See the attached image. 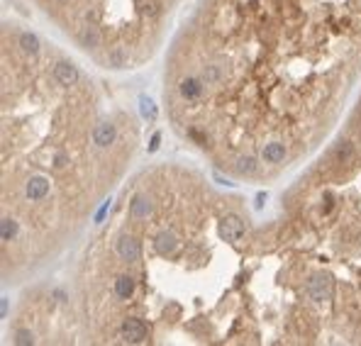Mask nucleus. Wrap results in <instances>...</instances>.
<instances>
[{
  "label": "nucleus",
  "instance_id": "f257e3e1",
  "mask_svg": "<svg viewBox=\"0 0 361 346\" xmlns=\"http://www.w3.org/2000/svg\"><path fill=\"white\" fill-rule=\"evenodd\" d=\"M244 232H247V227H244L242 217H237V215H224L222 220H220V236H222L224 241L239 244Z\"/></svg>",
  "mask_w": 361,
  "mask_h": 346
},
{
  "label": "nucleus",
  "instance_id": "f03ea898",
  "mask_svg": "<svg viewBox=\"0 0 361 346\" xmlns=\"http://www.w3.org/2000/svg\"><path fill=\"white\" fill-rule=\"evenodd\" d=\"M307 295L315 300V303H327L332 298V278L327 273H318V276L310 278L307 283Z\"/></svg>",
  "mask_w": 361,
  "mask_h": 346
},
{
  "label": "nucleus",
  "instance_id": "7ed1b4c3",
  "mask_svg": "<svg viewBox=\"0 0 361 346\" xmlns=\"http://www.w3.org/2000/svg\"><path fill=\"white\" fill-rule=\"evenodd\" d=\"M120 339L127 344H142L147 339V324L137 317H127L120 327Z\"/></svg>",
  "mask_w": 361,
  "mask_h": 346
},
{
  "label": "nucleus",
  "instance_id": "20e7f679",
  "mask_svg": "<svg viewBox=\"0 0 361 346\" xmlns=\"http://www.w3.org/2000/svg\"><path fill=\"white\" fill-rule=\"evenodd\" d=\"M115 251H117V256H120L122 261H127V263L139 261V244H137V239H134V236L122 234L120 239H117V244H115Z\"/></svg>",
  "mask_w": 361,
  "mask_h": 346
},
{
  "label": "nucleus",
  "instance_id": "39448f33",
  "mask_svg": "<svg viewBox=\"0 0 361 346\" xmlns=\"http://www.w3.org/2000/svg\"><path fill=\"white\" fill-rule=\"evenodd\" d=\"M52 190V185H49V180L44 178V176H32L27 180V185H25V195H27L29 203H39L44 200L47 195Z\"/></svg>",
  "mask_w": 361,
  "mask_h": 346
},
{
  "label": "nucleus",
  "instance_id": "423d86ee",
  "mask_svg": "<svg viewBox=\"0 0 361 346\" xmlns=\"http://www.w3.org/2000/svg\"><path fill=\"white\" fill-rule=\"evenodd\" d=\"M154 249H156V254H161V256H171L173 251L178 249V239H176V234H173L171 229H164V232H159L156 239H154Z\"/></svg>",
  "mask_w": 361,
  "mask_h": 346
},
{
  "label": "nucleus",
  "instance_id": "0eeeda50",
  "mask_svg": "<svg viewBox=\"0 0 361 346\" xmlns=\"http://www.w3.org/2000/svg\"><path fill=\"white\" fill-rule=\"evenodd\" d=\"M115 139H117V129H115V125H110V122H100V125L93 129V141H96V146H100V149L115 144Z\"/></svg>",
  "mask_w": 361,
  "mask_h": 346
},
{
  "label": "nucleus",
  "instance_id": "6e6552de",
  "mask_svg": "<svg viewBox=\"0 0 361 346\" xmlns=\"http://www.w3.org/2000/svg\"><path fill=\"white\" fill-rule=\"evenodd\" d=\"M152 212H154L152 200H149L147 195H134V197H132V205H129L132 220H149Z\"/></svg>",
  "mask_w": 361,
  "mask_h": 346
},
{
  "label": "nucleus",
  "instance_id": "1a4fd4ad",
  "mask_svg": "<svg viewBox=\"0 0 361 346\" xmlns=\"http://www.w3.org/2000/svg\"><path fill=\"white\" fill-rule=\"evenodd\" d=\"M54 78L61 85H73L78 81V69L71 61H59L54 66Z\"/></svg>",
  "mask_w": 361,
  "mask_h": 346
},
{
  "label": "nucleus",
  "instance_id": "9d476101",
  "mask_svg": "<svg viewBox=\"0 0 361 346\" xmlns=\"http://www.w3.org/2000/svg\"><path fill=\"white\" fill-rule=\"evenodd\" d=\"M178 90L186 100H198L203 95V81L200 78H186V81H180Z\"/></svg>",
  "mask_w": 361,
  "mask_h": 346
},
{
  "label": "nucleus",
  "instance_id": "9b49d317",
  "mask_svg": "<svg viewBox=\"0 0 361 346\" xmlns=\"http://www.w3.org/2000/svg\"><path fill=\"white\" fill-rule=\"evenodd\" d=\"M266 164H278V161H283L286 159V146L281 144V141H271V144H266L264 152H261Z\"/></svg>",
  "mask_w": 361,
  "mask_h": 346
},
{
  "label": "nucleus",
  "instance_id": "f8f14e48",
  "mask_svg": "<svg viewBox=\"0 0 361 346\" xmlns=\"http://www.w3.org/2000/svg\"><path fill=\"white\" fill-rule=\"evenodd\" d=\"M115 295L120 300H129L134 295V278L132 276H120L115 280Z\"/></svg>",
  "mask_w": 361,
  "mask_h": 346
},
{
  "label": "nucleus",
  "instance_id": "ddd939ff",
  "mask_svg": "<svg viewBox=\"0 0 361 346\" xmlns=\"http://www.w3.org/2000/svg\"><path fill=\"white\" fill-rule=\"evenodd\" d=\"M20 49L29 56H37L39 54V39H37L32 32H22V34H20Z\"/></svg>",
  "mask_w": 361,
  "mask_h": 346
},
{
  "label": "nucleus",
  "instance_id": "4468645a",
  "mask_svg": "<svg viewBox=\"0 0 361 346\" xmlns=\"http://www.w3.org/2000/svg\"><path fill=\"white\" fill-rule=\"evenodd\" d=\"M108 66H112V69H122V66H127V49L125 46H112L110 52H108Z\"/></svg>",
  "mask_w": 361,
  "mask_h": 346
},
{
  "label": "nucleus",
  "instance_id": "2eb2a0df",
  "mask_svg": "<svg viewBox=\"0 0 361 346\" xmlns=\"http://www.w3.org/2000/svg\"><path fill=\"white\" fill-rule=\"evenodd\" d=\"M20 232V227H17V222L10 220V217H5V220L0 222V239L3 241H13L15 236Z\"/></svg>",
  "mask_w": 361,
  "mask_h": 346
},
{
  "label": "nucleus",
  "instance_id": "dca6fc26",
  "mask_svg": "<svg viewBox=\"0 0 361 346\" xmlns=\"http://www.w3.org/2000/svg\"><path fill=\"white\" fill-rule=\"evenodd\" d=\"M237 171H239L242 176L256 173V159H254V156H239V159H237Z\"/></svg>",
  "mask_w": 361,
  "mask_h": 346
},
{
  "label": "nucleus",
  "instance_id": "f3484780",
  "mask_svg": "<svg viewBox=\"0 0 361 346\" xmlns=\"http://www.w3.org/2000/svg\"><path fill=\"white\" fill-rule=\"evenodd\" d=\"M81 44H83L85 49H96V46H100V34L93 27L83 29L81 32Z\"/></svg>",
  "mask_w": 361,
  "mask_h": 346
},
{
  "label": "nucleus",
  "instance_id": "a211bd4d",
  "mask_svg": "<svg viewBox=\"0 0 361 346\" xmlns=\"http://www.w3.org/2000/svg\"><path fill=\"white\" fill-rule=\"evenodd\" d=\"M139 112L144 120H154L156 117V108H154L152 97H139Z\"/></svg>",
  "mask_w": 361,
  "mask_h": 346
},
{
  "label": "nucleus",
  "instance_id": "6ab92c4d",
  "mask_svg": "<svg viewBox=\"0 0 361 346\" xmlns=\"http://www.w3.org/2000/svg\"><path fill=\"white\" fill-rule=\"evenodd\" d=\"M351 156H354V146H351V141H342V144L337 146V159H339L342 164H347Z\"/></svg>",
  "mask_w": 361,
  "mask_h": 346
},
{
  "label": "nucleus",
  "instance_id": "aec40b11",
  "mask_svg": "<svg viewBox=\"0 0 361 346\" xmlns=\"http://www.w3.org/2000/svg\"><path fill=\"white\" fill-rule=\"evenodd\" d=\"M15 344H17V346L34 344V334L29 332V329H17V332H15Z\"/></svg>",
  "mask_w": 361,
  "mask_h": 346
},
{
  "label": "nucleus",
  "instance_id": "412c9836",
  "mask_svg": "<svg viewBox=\"0 0 361 346\" xmlns=\"http://www.w3.org/2000/svg\"><path fill=\"white\" fill-rule=\"evenodd\" d=\"M217 78H220V69H217V66H208L203 81H205V83H212V81H217Z\"/></svg>",
  "mask_w": 361,
  "mask_h": 346
},
{
  "label": "nucleus",
  "instance_id": "4be33fe9",
  "mask_svg": "<svg viewBox=\"0 0 361 346\" xmlns=\"http://www.w3.org/2000/svg\"><path fill=\"white\" fill-rule=\"evenodd\" d=\"M66 164H69V156H66L64 152H59V154L54 156V166H56V168H64Z\"/></svg>",
  "mask_w": 361,
  "mask_h": 346
},
{
  "label": "nucleus",
  "instance_id": "5701e85b",
  "mask_svg": "<svg viewBox=\"0 0 361 346\" xmlns=\"http://www.w3.org/2000/svg\"><path fill=\"white\" fill-rule=\"evenodd\" d=\"M144 10H147L149 15H159V3H156V0H152V3L144 8Z\"/></svg>",
  "mask_w": 361,
  "mask_h": 346
},
{
  "label": "nucleus",
  "instance_id": "b1692460",
  "mask_svg": "<svg viewBox=\"0 0 361 346\" xmlns=\"http://www.w3.org/2000/svg\"><path fill=\"white\" fill-rule=\"evenodd\" d=\"M159 139H161L159 134H154V137H152V144H149V152H156V149H159Z\"/></svg>",
  "mask_w": 361,
  "mask_h": 346
},
{
  "label": "nucleus",
  "instance_id": "393cba45",
  "mask_svg": "<svg viewBox=\"0 0 361 346\" xmlns=\"http://www.w3.org/2000/svg\"><path fill=\"white\" fill-rule=\"evenodd\" d=\"M8 315V298H3V317Z\"/></svg>",
  "mask_w": 361,
  "mask_h": 346
}]
</instances>
